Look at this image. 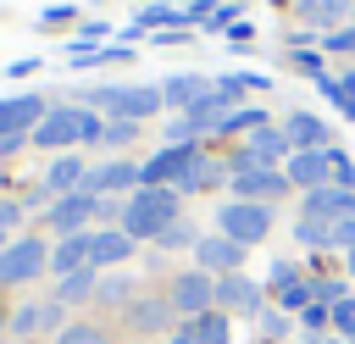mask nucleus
Instances as JSON below:
<instances>
[{"instance_id":"obj_3","label":"nucleus","mask_w":355,"mask_h":344,"mask_svg":"<svg viewBox=\"0 0 355 344\" xmlns=\"http://www.w3.org/2000/svg\"><path fill=\"white\" fill-rule=\"evenodd\" d=\"M216 227H222L233 244H261V239L272 233V211L255 205V200H227V205L216 211Z\"/></svg>"},{"instance_id":"obj_13","label":"nucleus","mask_w":355,"mask_h":344,"mask_svg":"<svg viewBox=\"0 0 355 344\" xmlns=\"http://www.w3.org/2000/svg\"><path fill=\"white\" fill-rule=\"evenodd\" d=\"M133 183H139V166H133V161H105V166H94V172L83 178V194L111 200V194H122V189H133Z\"/></svg>"},{"instance_id":"obj_36","label":"nucleus","mask_w":355,"mask_h":344,"mask_svg":"<svg viewBox=\"0 0 355 344\" xmlns=\"http://www.w3.org/2000/svg\"><path fill=\"white\" fill-rule=\"evenodd\" d=\"M133 133H139V122H122V117H111V122H105V144H128Z\"/></svg>"},{"instance_id":"obj_38","label":"nucleus","mask_w":355,"mask_h":344,"mask_svg":"<svg viewBox=\"0 0 355 344\" xmlns=\"http://www.w3.org/2000/svg\"><path fill=\"white\" fill-rule=\"evenodd\" d=\"M333 105H338L344 117H355V72H344V78H338V100H333Z\"/></svg>"},{"instance_id":"obj_20","label":"nucleus","mask_w":355,"mask_h":344,"mask_svg":"<svg viewBox=\"0 0 355 344\" xmlns=\"http://www.w3.org/2000/svg\"><path fill=\"white\" fill-rule=\"evenodd\" d=\"M83 266H94V255H89V233H67V239L50 250V272L72 277V272H83Z\"/></svg>"},{"instance_id":"obj_32","label":"nucleus","mask_w":355,"mask_h":344,"mask_svg":"<svg viewBox=\"0 0 355 344\" xmlns=\"http://www.w3.org/2000/svg\"><path fill=\"white\" fill-rule=\"evenodd\" d=\"M338 11H355V0H311V6H305V17H311V22H327V28H333Z\"/></svg>"},{"instance_id":"obj_21","label":"nucleus","mask_w":355,"mask_h":344,"mask_svg":"<svg viewBox=\"0 0 355 344\" xmlns=\"http://www.w3.org/2000/svg\"><path fill=\"white\" fill-rule=\"evenodd\" d=\"M83 178H89V166H83L78 155H55V161H50V172H44V189L61 200V194H78V189H83Z\"/></svg>"},{"instance_id":"obj_44","label":"nucleus","mask_w":355,"mask_h":344,"mask_svg":"<svg viewBox=\"0 0 355 344\" xmlns=\"http://www.w3.org/2000/svg\"><path fill=\"white\" fill-rule=\"evenodd\" d=\"M17 216H22V211H17V205H11V200H0V233H6V227H11V222H17Z\"/></svg>"},{"instance_id":"obj_31","label":"nucleus","mask_w":355,"mask_h":344,"mask_svg":"<svg viewBox=\"0 0 355 344\" xmlns=\"http://www.w3.org/2000/svg\"><path fill=\"white\" fill-rule=\"evenodd\" d=\"M333 338H349L355 344V300H338L333 305Z\"/></svg>"},{"instance_id":"obj_7","label":"nucleus","mask_w":355,"mask_h":344,"mask_svg":"<svg viewBox=\"0 0 355 344\" xmlns=\"http://www.w3.org/2000/svg\"><path fill=\"white\" fill-rule=\"evenodd\" d=\"M283 189H288V172H277V166H239L233 172V194L239 200H255V205L277 200Z\"/></svg>"},{"instance_id":"obj_47","label":"nucleus","mask_w":355,"mask_h":344,"mask_svg":"<svg viewBox=\"0 0 355 344\" xmlns=\"http://www.w3.org/2000/svg\"><path fill=\"white\" fill-rule=\"evenodd\" d=\"M344 255H349V272H355V250H344Z\"/></svg>"},{"instance_id":"obj_35","label":"nucleus","mask_w":355,"mask_h":344,"mask_svg":"<svg viewBox=\"0 0 355 344\" xmlns=\"http://www.w3.org/2000/svg\"><path fill=\"white\" fill-rule=\"evenodd\" d=\"M183 11H172V6H144L139 11V28H155V22H178Z\"/></svg>"},{"instance_id":"obj_43","label":"nucleus","mask_w":355,"mask_h":344,"mask_svg":"<svg viewBox=\"0 0 355 344\" xmlns=\"http://www.w3.org/2000/svg\"><path fill=\"white\" fill-rule=\"evenodd\" d=\"M227 22H233V6H216V11L205 17V28H227Z\"/></svg>"},{"instance_id":"obj_18","label":"nucleus","mask_w":355,"mask_h":344,"mask_svg":"<svg viewBox=\"0 0 355 344\" xmlns=\"http://www.w3.org/2000/svg\"><path fill=\"white\" fill-rule=\"evenodd\" d=\"M283 139H288L294 150H327V122H322V117H311V111H288Z\"/></svg>"},{"instance_id":"obj_4","label":"nucleus","mask_w":355,"mask_h":344,"mask_svg":"<svg viewBox=\"0 0 355 344\" xmlns=\"http://www.w3.org/2000/svg\"><path fill=\"white\" fill-rule=\"evenodd\" d=\"M166 300H172V311H178V316H189V322H194V316L216 311V277H211V272H200V266H194V272H178Z\"/></svg>"},{"instance_id":"obj_11","label":"nucleus","mask_w":355,"mask_h":344,"mask_svg":"<svg viewBox=\"0 0 355 344\" xmlns=\"http://www.w3.org/2000/svg\"><path fill=\"white\" fill-rule=\"evenodd\" d=\"M33 144H44V150L83 144V139H78V105H55V111H44V122L33 128Z\"/></svg>"},{"instance_id":"obj_6","label":"nucleus","mask_w":355,"mask_h":344,"mask_svg":"<svg viewBox=\"0 0 355 344\" xmlns=\"http://www.w3.org/2000/svg\"><path fill=\"white\" fill-rule=\"evenodd\" d=\"M300 216H316V222H349L355 216V189H344V183H322V189H311L305 194V211Z\"/></svg>"},{"instance_id":"obj_42","label":"nucleus","mask_w":355,"mask_h":344,"mask_svg":"<svg viewBox=\"0 0 355 344\" xmlns=\"http://www.w3.org/2000/svg\"><path fill=\"white\" fill-rule=\"evenodd\" d=\"M261 322H266V333H272V338H277V333H288V316H283V311H261Z\"/></svg>"},{"instance_id":"obj_22","label":"nucleus","mask_w":355,"mask_h":344,"mask_svg":"<svg viewBox=\"0 0 355 344\" xmlns=\"http://www.w3.org/2000/svg\"><path fill=\"white\" fill-rule=\"evenodd\" d=\"M222 178H227V166H222V161H211V155H194V161H189V172L178 178V194H200V189H216Z\"/></svg>"},{"instance_id":"obj_29","label":"nucleus","mask_w":355,"mask_h":344,"mask_svg":"<svg viewBox=\"0 0 355 344\" xmlns=\"http://www.w3.org/2000/svg\"><path fill=\"white\" fill-rule=\"evenodd\" d=\"M294 239L322 250V244H333V227H327V222H316V216H300V222H294Z\"/></svg>"},{"instance_id":"obj_15","label":"nucleus","mask_w":355,"mask_h":344,"mask_svg":"<svg viewBox=\"0 0 355 344\" xmlns=\"http://www.w3.org/2000/svg\"><path fill=\"white\" fill-rule=\"evenodd\" d=\"M39 122H44L39 94H11V100H0V139H11V133H33Z\"/></svg>"},{"instance_id":"obj_37","label":"nucleus","mask_w":355,"mask_h":344,"mask_svg":"<svg viewBox=\"0 0 355 344\" xmlns=\"http://www.w3.org/2000/svg\"><path fill=\"white\" fill-rule=\"evenodd\" d=\"M94 294H100L105 305H122V300H128V283H122V277H100V289H94Z\"/></svg>"},{"instance_id":"obj_25","label":"nucleus","mask_w":355,"mask_h":344,"mask_svg":"<svg viewBox=\"0 0 355 344\" xmlns=\"http://www.w3.org/2000/svg\"><path fill=\"white\" fill-rule=\"evenodd\" d=\"M100 289V272L94 266H83V272H72V277H61V289H55V300L67 305V300H89Z\"/></svg>"},{"instance_id":"obj_30","label":"nucleus","mask_w":355,"mask_h":344,"mask_svg":"<svg viewBox=\"0 0 355 344\" xmlns=\"http://www.w3.org/2000/svg\"><path fill=\"white\" fill-rule=\"evenodd\" d=\"M255 128H266L261 111H227L222 117V133H255Z\"/></svg>"},{"instance_id":"obj_9","label":"nucleus","mask_w":355,"mask_h":344,"mask_svg":"<svg viewBox=\"0 0 355 344\" xmlns=\"http://www.w3.org/2000/svg\"><path fill=\"white\" fill-rule=\"evenodd\" d=\"M194 266H200V272L227 277V272H239V266H244V244H233L227 233H211V239H200V244H194Z\"/></svg>"},{"instance_id":"obj_40","label":"nucleus","mask_w":355,"mask_h":344,"mask_svg":"<svg viewBox=\"0 0 355 344\" xmlns=\"http://www.w3.org/2000/svg\"><path fill=\"white\" fill-rule=\"evenodd\" d=\"M322 50H355V22H349V28H333Z\"/></svg>"},{"instance_id":"obj_2","label":"nucleus","mask_w":355,"mask_h":344,"mask_svg":"<svg viewBox=\"0 0 355 344\" xmlns=\"http://www.w3.org/2000/svg\"><path fill=\"white\" fill-rule=\"evenodd\" d=\"M89 105L105 111V122H111V117L144 122V117H155L166 100H161V89H116V83H100V89H89Z\"/></svg>"},{"instance_id":"obj_19","label":"nucleus","mask_w":355,"mask_h":344,"mask_svg":"<svg viewBox=\"0 0 355 344\" xmlns=\"http://www.w3.org/2000/svg\"><path fill=\"white\" fill-rule=\"evenodd\" d=\"M133 244H139V239H128L122 227H100V233H89V255H94V266H116V261H128Z\"/></svg>"},{"instance_id":"obj_23","label":"nucleus","mask_w":355,"mask_h":344,"mask_svg":"<svg viewBox=\"0 0 355 344\" xmlns=\"http://www.w3.org/2000/svg\"><path fill=\"white\" fill-rule=\"evenodd\" d=\"M61 322V300H44V305H28V311H17V333H44V327H55Z\"/></svg>"},{"instance_id":"obj_39","label":"nucleus","mask_w":355,"mask_h":344,"mask_svg":"<svg viewBox=\"0 0 355 344\" xmlns=\"http://www.w3.org/2000/svg\"><path fill=\"white\" fill-rule=\"evenodd\" d=\"M288 61H294L300 72H311V78H322V55H316V50H294Z\"/></svg>"},{"instance_id":"obj_45","label":"nucleus","mask_w":355,"mask_h":344,"mask_svg":"<svg viewBox=\"0 0 355 344\" xmlns=\"http://www.w3.org/2000/svg\"><path fill=\"white\" fill-rule=\"evenodd\" d=\"M172 344H200V338H194V333L183 327V333H172Z\"/></svg>"},{"instance_id":"obj_16","label":"nucleus","mask_w":355,"mask_h":344,"mask_svg":"<svg viewBox=\"0 0 355 344\" xmlns=\"http://www.w3.org/2000/svg\"><path fill=\"white\" fill-rule=\"evenodd\" d=\"M205 94H216V78H200V72H172L161 83V100L166 105H183V111H194Z\"/></svg>"},{"instance_id":"obj_27","label":"nucleus","mask_w":355,"mask_h":344,"mask_svg":"<svg viewBox=\"0 0 355 344\" xmlns=\"http://www.w3.org/2000/svg\"><path fill=\"white\" fill-rule=\"evenodd\" d=\"M166 316H172V300H139L133 305V322L139 327H166Z\"/></svg>"},{"instance_id":"obj_28","label":"nucleus","mask_w":355,"mask_h":344,"mask_svg":"<svg viewBox=\"0 0 355 344\" xmlns=\"http://www.w3.org/2000/svg\"><path fill=\"white\" fill-rule=\"evenodd\" d=\"M78 139L83 144H105V117L89 111V105H78Z\"/></svg>"},{"instance_id":"obj_10","label":"nucleus","mask_w":355,"mask_h":344,"mask_svg":"<svg viewBox=\"0 0 355 344\" xmlns=\"http://www.w3.org/2000/svg\"><path fill=\"white\" fill-rule=\"evenodd\" d=\"M216 305H222V311H244V316H261L266 294H261V283H250L244 272H227V277H216Z\"/></svg>"},{"instance_id":"obj_26","label":"nucleus","mask_w":355,"mask_h":344,"mask_svg":"<svg viewBox=\"0 0 355 344\" xmlns=\"http://www.w3.org/2000/svg\"><path fill=\"white\" fill-rule=\"evenodd\" d=\"M133 50H100L94 39H83V44H72V67H100V61H128Z\"/></svg>"},{"instance_id":"obj_5","label":"nucleus","mask_w":355,"mask_h":344,"mask_svg":"<svg viewBox=\"0 0 355 344\" xmlns=\"http://www.w3.org/2000/svg\"><path fill=\"white\" fill-rule=\"evenodd\" d=\"M50 266V250H44V239H11L6 250H0V283H28V277H39Z\"/></svg>"},{"instance_id":"obj_24","label":"nucleus","mask_w":355,"mask_h":344,"mask_svg":"<svg viewBox=\"0 0 355 344\" xmlns=\"http://www.w3.org/2000/svg\"><path fill=\"white\" fill-rule=\"evenodd\" d=\"M189 333H194L200 344H227V338H233V327H227V316H222V311L194 316V322H189Z\"/></svg>"},{"instance_id":"obj_34","label":"nucleus","mask_w":355,"mask_h":344,"mask_svg":"<svg viewBox=\"0 0 355 344\" xmlns=\"http://www.w3.org/2000/svg\"><path fill=\"white\" fill-rule=\"evenodd\" d=\"M61 344H105V333L94 322H72V327H61Z\"/></svg>"},{"instance_id":"obj_41","label":"nucleus","mask_w":355,"mask_h":344,"mask_svg":"<svg viewBox=\"0 0 355 344\" xmlns=\"http://www.w3.org/2000/svg\"><path fill=\"white\" fill-rule=\"evenodd\" d=\"M333 244L338 250H355V216L349 222H333Z\"/></svg>"},{"instance_id":"obj_12","label":"nucleus","mask_w":355,"mask_h":344,"mask_svg":"<svg viewBox=\"0 0 355 344\" xmlns=\"http://www.w3.org/2000/svg\"><path fill=\"white\" fill-rule=\"evenodd\" d=\"M288 183L294 189H322V183H333V161H327V150H294L288 155Z\"/></svg>"},{"instance_id":"obj_46","label":"nucleus","mask_w":355,"mask_h":344,"mask_svg":"<svg viewBox=\"0 0 355 344\" xmlns=\"http://www.w3.org/2000/svg\"><path fill=\"white\" fill-rule=\"evenodd\" d=\"M316 344H349V338H316Z\"/></svg>"},{"instance_id":"obj_8","label":"nucleus","mask_w":355,"mask_h":344,"mask_svg":"<svg viewBox=\"0 0 355 344\" xmlns=\"http://www.w3.org/2000/svg\"><path fill=\"white\" fill-rule=\"evenodd\" d=\"M94 216H100V200L83 194V189H78V194H61V200L50 205V227H55L61 239H67V233H83Z\"/></svg>"},{"instance_id":"obj_17","label":"nucleus","mask_w":355,"mask_h":344,"mask_svg":"<svg viewBox=\"0 0 355 344\" xmlns=\"http://www.w3.org/2000/svg\"><path fill=\"white\" fill-rule=\"evenodd\" d=\"M283 150H288L283 128H255V133H250V144H244V150L233 155V172H239V166H272V161H277Z\"/></svg>"},{"instance_id":"obj_14","label":"nucleus","mask_w":355,"mask_h":344,"mask_svg":"<svg viewBox=\"0 0 355 344\" xmlns=\"http://www.w3.org/2000/svg\"><path fill=\"white\" fill-rule=\"evenodd\" d=\"M272 294H277V305H283V311H305V305L316 300L294 261H272Z\"/></svg>"},{"instance_id":"obj_33","label":"nucleus","mask_w":355,"mask_h":344,"mask_svg":"<svg viewBox=\"0 0 355 344\" xmlns=\"http://www.w3.org/2000/svg\"><path fill=\"white\" fill-rule=\"evenodd\" d=\"M155 244H161V250H183V244H200V239H194V227H189V222L178 216V222H172V227H166V233H161Z\"/></svg>"},{"instance_id":"obj_1","label":"nucleus","mask_w":355,"mask_h":344,"mask_svg":"<svg viewBox=\"0 0 355 344\" xmlns=\"http://www.w3.org/2000/svg\"><path fill=\"white\" fill-rule=\"evenodd\" d=\"M172 222H178V189H133L116 227L128 239H161Z\"/></svg>"}]
</instances>
